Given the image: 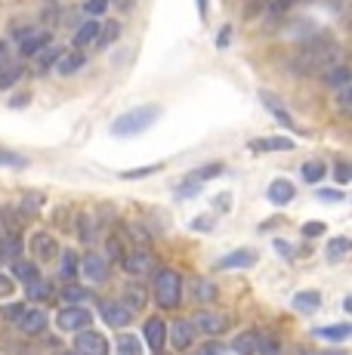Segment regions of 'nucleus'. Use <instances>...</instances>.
I'll return each instance as SVG.
<instances>
[{
  "mask_svg": "<svg viewBox=\"0 0 352 355\" xmlns=\"http://www.w3.org/2000/svg\"><path fill=\"white\" fill-rule=\"evenodd\" d=\"M340 59V46L328 37H313L300 46L294 62L300 65V71H318V68H334V62Z\"/></svg>",
  "mask_w": 352,
  "mask_h": 355,
  "instance_id": "obj_1",
  "label": "nucleus"
},
{
  "mask_svg": "<svg viewBox=\"0 0 352 355\" xmlns=\"http://www.w3.org/2000/svg\"><path fill=\"white\" fill-rule=\"evenodd\" d=\"M158 118H161V105H137V108H130V112L118 114V118L108 124V130H112V136H118V139H130V136L146 133Z\"/></svg>",
  "mask_w": 352,
  "mask_h": 355,
  "instance_id": "obj_2",
  "label": "nucleus"
},
{
  "mask_svg": "<svg viewBox=\"0 0 352 355\" xmlns=\"http://www.w3.org/2000/svg\"><path fill=\"white\" fill-rule=\"evenodd\" d=\"M182 275L176 269H155V282H152V297L161 309H179L182 303Z\"/></svg>",
  "mask_w": 352,
  "mask_h": 355,
  "instance_id": "obj_3",
  "label": "nucleus"
},
{
  "mask_svg": "<svg viewBox=\"0 0 352 355\" xmlns=\"http://www.w3.org/2000/svg\"><path fill=\"white\" fill-rule=\"evenodd\" d=\"M192 327H195V334L198 337H220V334H226L229 331V315H222V312H213V309H201V312H195L192 318Z\"/></svg>",
  "mask_w": 352,
  "mask_h": 355,
  "instance_id": "obj_4",
  "label": "nucleus"
},
{
  "mask_svg": "<svg viewBox=\"0 0 352 355\" xmlns=\"http://www.w3.org/2000/svg\"><path fill=\"white\" fill-rule=\"evenodd\" d=\"M90 322H93V312L87 309V306H62V309L56 312V324H59V331H65V334L87 331Z\"/></svg>",
  "mask_w": 352,
  "mask_h": 355,
  "instance_id": "obj_5",
  "label": "nucleus"
},
{
  "mask_svg": "<svg viewBox=\"0 0 352 355\" xmlns=\"http://www.w3.org/2000/svg\"><path fill=\"white\" fill-rule=\"evenodd\" d=\"M112 346H108V337L93 327L74 334V355H108Z\"/></svg>",
  "mask_w": 352,
  "mask_h": 355,
  "instance_id": "obj_6",
  "label": "nucleus"
},
{
  "mask_svg": "<svg viewBox=\"0 0 352 355\" xmlns=\"http://www.w3.org/2000/svg\"><path fill=\"white\" fill-rule=\"evenodd\" d=\"M53 46V34L46 28H22L19 31V56L35 59L40 50Z\"/></svg>",
  "mask_w": 352,
  "mask_h": 355,
  "instance_id": "obj_7",
  "label": "nucleus"
},
{
  "mask_svg": "<svg viewBox=\"0 0 352 355\" xmlns=\"http://www.w3.org/2000/svg\"><path fill=\"white\" fill-rule=\"evenodd\" d=\"M155 263L158 259L152 257V250H130V254H124L121 257V266H124V272L127 275H133V278H142V275H148V272H155Z\"/></svg>",
  "mask_w": 352,
  "mask_h": 355,
  "instance_id": "obj_8",
  "label": "nucleus"
},
{
  "mask_svg": "<svg viewBox=\"0 0 352 355\" xmlns=\"http://www.w3.org/2000/svg\"><path fill=\"white\" fill-rule=\"evenodd\" d=\"M260 263V254H256L254 248H238L232 250V254H222L216 259V269L220 272H229V269H254V266Z\"/></svg>",
  "mask_w": 352,
  "mask_h": 355,
  "instance_id": "obj_9",
  "label": "nucleus"
},
{
  "mask_svg": "<svg viewBox=\"0 0 352 355\" xmlns=\"http://www.w3.org/2000/svg\"><path fill=\"white\" fill-rule=\"evenodd\" d=\"M195 327L188 318H179V322H173L170 327H167V343L173 346L176 352H186V349H192V343H195Z\"/></svg>",
  "mask_w": 352,
  "mask_h": 355,
  "instance_id": "obj_10",
  "label": "nucleus"
},
{
  "mask_svg": "<svg viewBox=\"0 0 352 355\" xmlns=\"http://www.w3.org/2000/svg\"><path fill=\"white\" fill-rule=\"evenodd\" d=\"M80 272H84L87 282L103 284L112 275V266H108V259L103 254H87V257H80Z\"/></svg>",
  "mask_w": 352,
  "mask_h": 355,
  "instance_id": "obj_11",
  "label": "nucleus"
},
{
  "mask_svg": "<svg viewBox=\"0 0 352 355\" xmlns=\"http://www.w3.org/2000/svg\"><path fill=\"white\" fill-rule=\"evenodd\" d=\"M142 337H146L148 349H152L155 355H161V349L167 346V324H164V318H158V315L146 318V324H142Z\"/></svg>",
  "mask_w": 352,
  "mask_h": 355,
  "instance_id": "obj_12",
  "label": "nucleus"
},
{
  "mask_svg": "<svg viewBox=\"0 0 352 355\" xmlns=\"http://www.w3.org/2000/svg\"><path fill=\"white\" fill-rule=\"evenodd\" d=\"M99 315H103V322L108 327H127L133 318V312L127 309L121 300H103V303H99Z\"/></svg>",
  "mask_w": 352,
  "mask_h": 355,
  "instance_id": "obj_13",
  "label": "nucleus"
},
{
  "mask_svg": "<svg viewBox=\"0 0 352 355\" xmlns=\"http://www.w3.org/2000/svg\"><path fill=\"white\" fill-rule=\"evenodd\" d=\"M31 250H35V259H37V263H53V259L62 254L59 241L50 235V232H37V235L31 238Z\"/></svg>",
  "mask_w": 352,
  "mask_h": 355,
  "instance_id": "obj_14",
  "label": "nucleus"
},
{
  "mask_svg": "<svg viewBox=\"0 0 352 355\" xmlns=\"http://www.w3.org/2000/svg\"><path fill=\"white\" fill-rule=\"evenodd\" d=\"M121 303L130 312H142L148 306V288L142 282H127L124 291H121Z\"/></svg>",
  "mask_w": 352,
  "mask_h": 355,
  "instance_id": "obj_15",
  "label": "nucleus"
},
{
  "mask_svg": "<svg viewBox=\"0 0 352 355\" xmlns=\"http://www.w3.org/2000/svg\"><path fill=\"white\" fill-rule=\"evenodd\" d=\"M313 337L324 340V343H331V346H340V343H346V340H352V324L346 322V324H324V327H315Z\"/></svg>",
  "mask_w": 352,
  "mask_h": 355,
  "instance_id": "obj_16",
  "label": "nucleus"
},
{
  "mask_svg": "<svg viewBox=\"0 0 352 355\" xmlns=\"http://www.w3.org/2000/svg\"><path fill=\"white\" fill-rule=\"evenodd\" d=\"M266 198H269V204H275V207H288V204L297 198V189L290 180H275L272 186H269Z\"/></svg>",
  "mask_w": 352,
  "mask_h": 355,
  "instance_id": "obj_17",
  "label": "nucleus"
},
{
  "mask_svg": "<svg viewBox=\"0 0 352 355\" xmlns=\"http://www.w3.org/2000/svg\"><path fill=\"white\" fill-rule=\"evenodd\" d=\"M84 65H87L84 50H69V53H62V56H59V62H56V68H53V71L62 74V78H69V74H78Z\"/></svg>",
  "mask_w": 352,
  "mask_h": 355,
  "instance_id": "obj_18",
  "label": "nucleus"
},
{
  "mask_svg": "<svg viewBox=\"0 0 352 355\" xmlns=\"http://www.w3.org/2000/svg\"><path fill=\"white\" fill-rule=\"evenodd\" d=\"M352 254V238L349 235H334L328 238V244H324V259L328 263H340L343 257Z\"/></svg>",
  "mask_w": 352,
  "mask_h": 355,
  "instance_id": "obj_19",
  "label": "nucleus"
},
{
  "mask_svg": "<svg viewBox=\"0 0 352 355\" xmlns=\"http://www.w3.org/2000/svg\"><path fill=\"white\" fill-rule=\"evenodd\" d=\"M247 148L250 152H290L294 139H288V136H266V139H250Z\"/></svg>",
  "mask_w": 352,
  "mask_h": 355,
  "instance_id": "obj_20",
  "label": "nucleus"
},
{
  "mask_svg": "<svg viewBox=\"0 0 352 355\" xmlns=\"http://www.w3.org/2000/svg\"><path fill=\"white\" fill-rule=\"evenodd\" d=\"M290 306L294 312H303V315H313V312L322 309V293L318 291H300L290 297Z\"/></svg>",
  "mask_w": 352,
  "mask_h": 355,
  "instance_id": "obj_21",
  "label": "nucleus"
},
{
  "mask_svg": "<svg viewBox=\"0 0 352 355\" xmlns=\"http://www.w3.org/2000/svg\"><path fill=\"white\" fill-rule=\"evenodd\" d=\"M99 28H103V25H99L96 19H87L84 25H78V31H74V37H71L74 50H84V46L96 44V37H99Z\"/></svg>",
  "mask_w": 352,
  "mask_h": 355,
  "instance_id": "obj_22",
  "label": "nucleus"
},
{
  "mask_svg": "<svg viewBox=\"0 0 352 355\" xmlns=\"http://www.w3.org/2000/svg\"><path fill=\"white\" fill-rule=\"evenodd\" d=\"M16 259H22V238L6 235L0 229V263H16Z\"/></svg>",
  "mask_w": 352,
  "mask_h": 355,
  "instance_id": "obj_23",
  "label": "nucleus"
},
{
  "mask_svg": "<svg viewBox=\"0 0 352 355\" xmlns=\"http://www.w3.org/2000/svg\"><path fill=\"white\" fill-rule=\"evenodd\" d=\"M260 334H263V331H256V327H250V331L238 334V337L232 340V352H235V355H256V346H260Z\"/></svg>",
  "mask_w": 352,
  "mask_h": 355,
  "instance_id": "obj_24",
  "label": "nucleus"
},
{
  "mask_svg": "<svg viewBox=\"0 0 352 355\" xmlns=\"http://www.w3.org/2000/svg\"><path fill=\"white\" fill-rule=\"evenodd\" d=\"M78 238L84 244H93L99 238V220H96V214H78Z\"/></svg>",
  "mask_w": 352,
  "mask_h": 355,
  "instance_id": "obj_25",
  "label": "nucleus"
},
{
  "mask_svg": "<svg viewBox=\"0 0 352 355\" xmlns=\"http://www.w3.org/2000/svg\"><path fill=\"white\" fill-rule=\"evenodd\" d=\"M19 327H22L25 337H37V334H44V331H46V312L28 309V312H25V318L19 322Z\"/></svg>",
  "mask_w": 352,
  "mask_h": 355,
  "instance_id": "obj_26",
  "label": "nucleus"
},
{
  "mask_svg": "<svg viewBox=\"0 0 352 355\" xmlns=\"http://www.w3.org/2000/svg\"><path fill=\"white\" fill-rule=\"evenodd\" d=\"M16 282H22V288L25 284H31V282H37L40 278V272H37V263H31V259H16L12 263V272H10Z\"/></svg>",
  "mask_w": 352,
  "mask_h": 355,
  "instance_id": "obj_27",
  "label": "nucleus"
},
{
  "mask_svg": "<svg viewBox=\"0 0 352 355\" xmlns=\"http://www.w3.org/2000/svg\"><path fill=\"white\" fill-rule=\"evenodd\" d=\"M324 84H328L331 90H343V87H349L352 84V68H346V65L328 68V74H324Z\"/></svg>",
  "mask_w": 352,
  "mask_h": 355,
  "instance_id": "obj_28",
  "label": "nucleus"
},
{
  "mask_svg": "<svg viewBox=\"0 0 352 355\" xmlns=\"http://www.w3.org/2000/svg\"><path fill=\"white\" fill-rule=\"evenodd\" d=\"M114 355H146V346L137 334H121L114 343Z\"/></svg>",
  "mask_w": 352,
  "mask_h": 355,
  "instance_id": "obj_29",
  "label": "nucleus"
},
{
  "mask_svg": "<svg viewBox=\"0 0 352 355\" xmlns=\"http://www.w3.org/2000/svg\"><path fill=\"white\" fill-rule=\"evenodd\" d=\"M0 229L6 235H22V216H19L16 207H0Z\"/></svg>",
  "mask_w": 352,
  "mask_h": 355,
  "instance_id": "obj_30",
  "label": "nucleus"
},
{
  "mask_svg": "<svg viewBox=\"0 0 352 355\" xmlns=\"http://www.w3.org/2000/svg\"><path fill=\"white\" fill-rule=\"evenodd\" d=\"M192 300L195 303H213L216 300V284L213 282H207V278H195L192 282Z\"/></svg>",
  "mask_w": 352,
  "mask_h": 355,
  "instance_id": "obj_31",
  "label": "nucleus"
},
{
  "mask_svg": "<svg viewBox=\"0 0 352 355\" xmlns=\"http://www.w3.org/2000/svg\"><path fill=\"white\" fill-rule=\"evenodd\" d=\"M59 56H62V50L59 46H46V50H40L37 56H35V68H37V74H46V71H53L59 62Z\"/></svg>",
  "mask_w": 352,
  "mask_h": 355,
  "instance_id": "obj_32",
  "label": "nucleus"
},
{
  "mask_svg": "<svg viewBox=\"0 0 352 355\" xmlns=\"http://www.w3.org/2000/svg\"><path fill=\"white\" fill-rule=\"evenodd\" d=\"M59 259H62V263H59V272H62V278H65V282H71V278L80 272V257L69 248V250H62V254H59Z\"/></svg>",
  "mask_w": 352,
  "mask_h": 355,
  "instance_id": "obj_33",
  "label": "nucleus"
},
{
  "mask_svg": "<svg viewBox=\"0 0 352 355\" xmlns=\"http://www.w3.org/2000/svg\"><path fill=\"white\" fill-rule=\"evenodd\" d=\"M25 293H28V300H35V303H44V300L53 297V284L46 282V278H37V282L25 284Z\"/></svg>",
  "mask_w": 352,
  "mask_h": 355,
  "instance_id": "obj_34",
  "label": "nucleus"
},
{
  "mask_svg": "<svg viewBox=\"0 0 352 355\" xmlns=\"http://www.w3.org/2000/svg\"><path fill=\"white\" fill-rule=\"evenodd\" d=\"M121 37V22H105L103 28H99V37H96V50H105V46L118 44Z\"/></svg>",
  "mask_w": 352,
  "mask_h": 355,
  "instance_id": "obj_35",
  "label": "nucleus"
},
{
  "mask_svg": "<svg viewBox=\"0 0 352 355\" xmlns=\"http://www.w3.org/2000/svg\"><path fill=\"white\" fill-rule=\"evenodd\" d=\"M324 173H328V167H324L322 161H306L300 167V176L309 182V186H318V182L324 180Z\"/></svg>",
  "mask_w": 352,
  "mask_h": 355,
  "instance_id": "obj_36",
  "label": "nucleus"
},
{
  "mask_svg": "<svg viewBox=\"0 0 352 355\" xmlns=\"http://www.w3.org/2000/svg\"><path fill=\"white\" fill-rule=\"evenodd\" d=\"M263 102H266V105L272 108V118L279 121V124H284L288 130H300V127H297V121H294V118H290V114H288V108H281L279 102H275L272 96H269V93H263Z\"/></svg>",
  "mask_w": 352,
  "mask_h": 355,
  "instance_id": "obj_37",
  "label": "nucleus"
},
{
  "mask_svg": "<svg viewBox=\"0 0 352 355\" xmlns=\"http://www.w3.org/2000/svg\"><path fill=\"white\" fill-rule=\"evenodd\" d=\"M62 300L69 306H80V303H87V300H90V291L87 288H80V284H74V282H69L62 288Z\"/></svg>",
  "mask_w": 352,
  "mask_h": 355,
  "instance_id": "obj_38",
  "label": "nucleus"
},
{
  "mask_svg": "<svg viewBox=\"0 0 352 355\" xmlns=\"http://www.w3.org/2000/svg\"><path fill=\"white\" fill-rule=\"evenodd\" d=\"M127 235H130V241L137 244V248H142V250H148V244H152V232L148 229H142L139 223H127Z\"/></svg>",
  "mask_w": 352,
  "mask_h": 355,
  "instance_id": "obj_39",
  "label": "nucleus"
},
{
  "mask_svg": "<svg viewBox=\"0 0 352 355\" xmlns=\"http://www.w3.org/2000/svg\"><path fill=\"white\" fill-rule=\"evenodd\" d=\"M281 352H284L281 340L263 331V334H260V346H256V355H281Z\"/></svg>",
  "mask_w": 352,
  "mask_h": 355,
  "instance_id": "obj_40",
  "label": "nucleus"
},
{
  "mask_svg": "<svg viewBox=\"0 0 352 355\" xmlns=\"http://www.w3.org/2000/svg\"><path fill=\"white\" fill-rule=\"evenodd\" d=\"M222 170H226V167H222V161H211V164H204V167L192 170L188 176H192V180H198V182H207V180H216Z\"/></svg>",
  "mask_w": 352,
  "mask_h": 355,
  "instance_id": "obj_41",
  "label": "nucleus"
},
{
  "mask_svg": "<svg viewBox=\"0 0 352 355\" xmlns=\"http://www.w3.org/2000/svg\"><path fill=\"white\" fill-rule=\"evenodd\" d=\"M22 71H25L22 65H3L0 68V90H12L16 80L22 78Z\"/></svg>",
  "mask_w": 352,
  "mask_h": 355,
  "instance_id": "obj_42",
  "label": "nucleus"
},
{
  "mask_svg": "<svg viewBox=\"0 0 352 355\" xmlns=\"http://www.w3.org/2000/svg\"><path fill=\"white\" fill-rule=\"evenodd\" d=\"M0 164H3V167H12V170H25V167H28V158H25V155H16V152L0 148Z\"/></svg>",
  "mask_w": 352,
  "mask_h": 355,
  "instance_id": "obj_43",
  "label": "nucleus"
},
{
  "mask_svg": "<svg viewBox=\"0 0 352 355\" xmlns=\"http://www.w3.org/2000/svg\"><path fill=\"white\" fill-rule=\"evenodd\" d=\"M25 312H28V306H25V303H6L3 309H0V315H3L6 322H16L19 324L25 318Z\"/></svg>",
  "mask_w": 352,
  "mask_h": 355,
  "instance_id": "obj_44",
  "label": "nucleus"
},
{
  "mask_svg": "<svg viewBox=\"0 0 352 355\" xmlns=\"http://www.w3.org/2000/svg\"><path fill=\"white\" fill-rule=\"evenodd\" d=\"M161 167H164V164H148V167H139V170H124V173H121V180H142V176L158 173Z\"/></svg>",
  "mask_w": 352,
  "mask_h": 355,
  "instance_id": "obj_45",
  "label": "nucleus"
},
{
  "mask_svg": "<svg viewBox=\"0 0 352 355\" xmlns=\"http://www.w3.org/2000/svg\"><path fill=\"white\" fill-rule=\"evenodd\" d=\"M334 180L340 182V186L352 182V164H349V161H337V164H334Z\"/></svg>",
  "mask_w": 352,
  "mask_h": 355,
  "instance_id": "obj_46",
  "label": "nucleus"
},
{
  "mask_svg": "<svg viewBox=\"0 0 352 355\" xmlns=\"http://www.w3.org/2000/svg\"><path fill=\"white\" fill-rule=\"evenodd\" d=\"M198 192H201V182H198V180H192V176H188V180L182 182L179 189H176V198H195Z\"/></svg>",
  "mask_w": 352,
  "mask_h": 355,
  "instance_id": "obj_47",
  "label": "nucleus"
},
{
  "mask_svg": "<svg viewBox=\"0 0 352 355\" xmlns=\"http://www.w3.org/2000/svg\"><path fill=\"white\" fill-rule=\"evenodd\" d=\"M12 293H16V278L0 272V300H10Z\"/></svg>",
  "mask_w": 352,
  "mask_h": 355,
  "instance_id": "obj_48",
  "label": "nucleus"
},
{
  "mask_svg": "<svg viewBox=\"0 0 352 355\" xmlns=\"http://www.w3.org/2000/svg\"><path fill=\"white\" fill-rule=\"evenodd\" d=\"M232 201H235L232 192L216 195V198H213V210H216V214H229V210H232Z\"/></svg>",
  "mask_w": 352,
  "mask_h": 355,
  "instance_id": "obj_49",
  "label": "nucleus"
},
{
  "mask_svg": "<svg viewBox=\"0 0 352 355\" xmlns=\"http://www.w3.org/2000/svg\"><path fill=\"white\" fill-rule=\"evenodd\" d=\"M324 232H328V226H324V223H303L300 235H303V238H322Z\"/></svg>",
  "mask_w": 352,
  "mask_h": 355,
  "instance_id": "obj_50",
  "label": "nucleus"
},
{
  "mask_svg": "<svg viewBox=\"0 0 352 355\" xmlns=\"http://www.w3.org/2000/svg\"><path fill=\"white\" fill-rule=\"evenodd\" d=\"M108 3H112V0H87L84 12H87V16H103V12L108 10Z\"/></svg>",
  "mask_w": 352,
  "mask_h": 355,
  "instance_id": "obj_51",
  "label": "nucleus"
},
{
  "mask_svg": "<svg viewBox=\"0 0 352 355\" xmlns=\"http://www.w3.org/2000/svg\"><path fill=\"white\" fill-rule=\"evenodd\" d=\"M213 226H216L213 216H195L192 220V232H213Z\"/></svg>",
  "mask_w": 352,
  "mask_h": 355,
  "instance_id": "obj_52",
  "label": "nucleus"
},
{
  "mask_svg": "<svg viewBox=\"0 0 352 355\" xmlns=\"http://www.w3.org/2000/svg\"><path fill=\"white\" fill-rule=\"evenodd\" d=\"M337 102H340L343 112H349V114H352V84H349V87H343V90H337Z\"/></svg>",
  "mask_w": 352,
  "mask_h": 355,
  "instance_id": "obj_53",
  "label": "nucleus"
},
{
  "mask_svg": "<svg viewBox=\"0 0 352 355\" xmlns=\"http://www.w3.org/2000/svg\"><path fill=\"white\" fill-rule=\"evenodd\" d=\"M229 44H232V25H222V28L216 31V46H220V50H226Z\"/></svg>",
  "mask_w": 352,
  "mask_h": 355,
  "instance_id": "obj_54",
  "label": "nucleus"
},
{
  "mask_svg": "<svg viewBox=\"0 0 352 355\" xmlns=\"http://www.w3.org/2000/svg\"><path fill=\"white\" fill-rule=\"evenodd\" d=\"M315 195L322 198V201H334V204H340V201H343V192H340V189H318Z\"/></svg>",
  "mask_w": 352,
  "mask_h": 355,
  "instance_id": "obj_55",
  "label": "nucleus"
},
{
  "mask_svg": "<svg viewBox=\"0 0 352 355\" xmlns=\"http://www.w3.org/2000/svg\"><path fill=\"white\" fill-rule=\"evenodd\" d=\"M272 248H275V254H281V257H294V248H290L288 241H284V238H272Z\"/></svg>",
  "mask_w": 352,
  "mask_h": 355,
  "instance_id": "obj_56",
  "label": "nucleus"
},
{
  "mask_svg": "<svg viewBox=\"0 0 352 355\" xmlns=\"http://www.w3.org/2000/svg\"><path fill=\"white\" fill-rule=\"evenodd\" d=\"M195 355H226V349H222V346L216 343V340H211V343H207V346H201V349L195 352Z\"/></svg>",
  "mask_w": 352,
  "mask_h": 355,
  "instance_id": "obj_57",
  "label": "nucleus"
},
{
  "mask_svg": "<svg viewBox=\"0 0 352 355\" xmlns=\"http://www.w3.org/2000/svg\"><path fill=\"white\" fill-rule=\"evenodd\" d=\"M207 6H211V0H198V16H201V22L207 19Z\"/></svg>",
  "mask_w": 352,
  "mask_h": 355,
  "instance_id": "obj_58",
  "label": "nucleus"
},
{
  "mask_svg": "<svg viewBox=\"0 0 352 355\" xmlns=\"http://www.w3.org/2000/svg\"><path fill=\"white\" fill-rule=\"evenodd\" d=\"M300 355H343V352H337V349H322V352H315V349H306V352H300Z\"/></svg>",
  "mask_w": 352,
  "mask_h": 355,
  "instance_id": "obj_59",
  "label": "nucleus"
},
{
  "mask_svg": "<svg viewBox=\"0 0 352 355\" xmlns=\"http://www.w3.org/2000/svg\"><path fill=\"white\" fill-rule=\"evenodd\" d=\"M343 309H346V312H352V297H346V300H343Z\"/></svg>",
  "mask_w": 352,
  "mask_h": 355,
  "instance_id": "obj_60",
  "label": "nucleus"
},
{
  "mask_svg": "<svg viewBox=\"0 0 352 355\" xmlns=\"http://www.w3.org/2000/svg\"><path fill=\"white\" fill-rule=\"evenodd\" d=\"M56 355H74V352H65V349H56Z\"/></svg>",
  "mask_w": 352,
  "mask_h": 355,
  "instance_id": "obj_61",
  "label": "nucleus"
},
{
  "mask_svg": "<svg viewBox=\"0 0 352 355\" xmlns=\"http://www.w3.org/2000/svg\"><path fill=\"white\" fill-rule=\"evenodd\" d=\"M0 68H3V65H0Z\"/></svg>",
  "mask_w": 352,
  "mask_h": 355,
  "instance_id": "obj_62",
  "label": "nucleus"
}]
</instances>
